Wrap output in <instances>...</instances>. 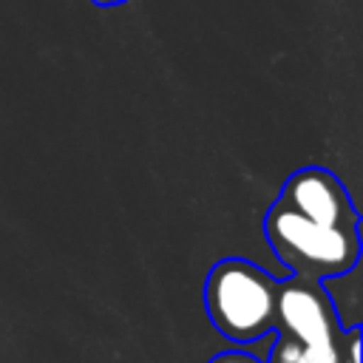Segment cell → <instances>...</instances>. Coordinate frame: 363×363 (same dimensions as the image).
Masks as SVG:
<instances>
[{"instance_id": "3", "label": "cell", "mask_w": 363, "mask_h": 363, "mask_svg": "<svg viewBox=\"0 0 363 363\" xmlns=\"http://www.w3.org/2000/svg\"><path fill=\"white\" fill-rule=\"evenodd\" d=\"M275 320L286 329V337L298 340L301 346H329L340 332V320L323 284L298 275L278 284Z\"/></svg>"}, {"instance_id": "7", "label": "cell", "mask_w": 363, "mask_h": 363, "mask_svg": "<svg viewBox=\"0 0 363 363\" xmlns=\"http://www.w3.org/2000/svg\"><path fill=\"white\" fill-rule=\"evenodd\" d=\"M91 3H96V6H102V9H113V6H122V3H128V0H91Z\"/></svg>"}, {"instance_id": "5", "label": "cell", "mask_w": 363, "mask_h": 363, "mask_svg": "<svg viewBox=\"0 0 363 363\" xmlns=\"http://www.w3.org/2000/svg\"><path fill=\"white\" fill-rule=\"evenodd\" d=\"M295 363H340V354H337L335 343H329V346H301Z\"/></svg>"}, {"instance_id": "4", "label": "cell", "mask_w": 363, "mask_h": 363, "mask_svg": "<svg viewBox=\"0 0 363 363\" xmlns=\"http://www.w3.org/2000/svg\"><path fill=\"white\" fill-rule=\"evenodd\" d=\"M275 201H281L284 207L301 213L303 218L326 224V227H352V230L357 227V210H354L346 187L326 167L295 170L286 179V184Z\"/></svg>"}, {"instance_id": "6", "label": "cell", "mask_w": 363, "mask_h": 363, "mask_svg": "<svg viewBox=\"0 0 363 363\" xmlns=\"http://www.w3.org/2000/svg\"><path fill=\"white\" fill-rule=\"evenodd\" d=\"M210 363H258V360H252L250 354H241V352H224V354L213 357Z\"/></svg>"}, {"instance_id": "2", "label": "cell", "mask_w": 363, "mask_h": 363, "mask_svg": "<svg viewBox=\"0 0 363 363\" xmlns=\"http://www.w3.org/2000/svg\"><path fill=\"white\" fill-rule=\"evenodd\" d=\"M264 235L275 255L298 275L323 281L352 269L360 261L357 227H326L275 201L264 218Z\"/></svg>"}, {"instance_id": "1", "label": "cell", "mask_w": 363, "mask_h": 363, "mask_svg": "<svg viewBox=\"0 0 363 363\" xmlns=\"http://www.w3.org/2000/svg\"><path fill=\"white\" fill-rule=\"evenodd\" d=\"M278 281L244 258L218 261L204 284V306L213 326L235 343H255L275 326Z\"/></svg>"}]
</instances>
